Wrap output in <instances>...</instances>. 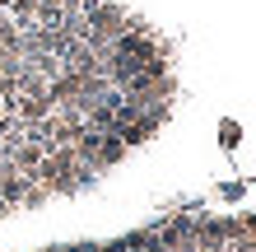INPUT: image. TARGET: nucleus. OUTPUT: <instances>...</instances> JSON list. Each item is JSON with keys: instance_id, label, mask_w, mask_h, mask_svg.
Wrapping results in <instances>:
<instances>
[{"instance_id": "f257e3e1", "label": "nucleus", "mask_w": 256, "mask_h": 252, "mask_svg": "<svg viewBox=\"0 0 256 252\" xmlns=\"http://www.w3.org/2000/svg\"><path fill=\"white\" fill-rule=\"evenodd\" d=\"M122 154H126V145H122V136H102V145H98V159H94V168L102 173V168H112V164H122Z\"/></svg>"}, {"instance_id": "7ed1b4c3", "label": "nucleus", "mask_w": 256, "mask_h": 252, "mask_svg": "<svg viewBox=\"0 0 256 252\" xmlns=\"http://www.w3.org/2000/svg\"><path fill=\"white\" fill-rule=\"evenodd\" d=\"M74 5H80V10L88 14V10H98V5H102V0H74Z\"/></svg>"}, {"instance_id": "f03ea898", "label": "nucleus", "mask_w": 256, "mask_h": 252, "mask_svg": "<svg viewBox=\"0 0 256 252\" xmlns=\"http://www.w3.org/2000/svg\"><path fill=\"white\" fill-rule=\"evenodd\" d=\"M47 196H52L47 187H38V182H28V191H24V201H19V205H24V210H33V205H42Z\"/></svg>"}]
</instances>
